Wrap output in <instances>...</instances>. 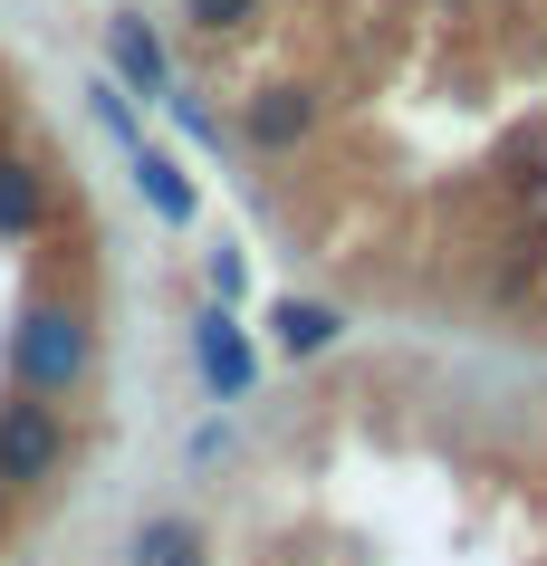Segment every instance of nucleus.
I'll use <instances>...</instances> for the list:
<instances>
[{"label":"nucleus","mask_w":547,"mask_h":566,"mask_svg":"<svg viewBox=\"0 0 547 566\" xmlns=\"http://www.w3.org/2000/svg\"><path fill=\"white\" fill-rule=\"evenodd\" d=\"M96 375V317L77 298H30L10 327V385L39 403H77Z\"/></svg>","instance_id":"f257e3e1"},{"label":"nucleus","mask_w":547,"mask_h":566,"mask_svg":"<svg viewBox=\"0 0 547 566\" xmlns=\"http://www.w3.org/2000/svg\"><path fill=\"white\" fill-rule=\"evenodd\" d=\"M67 471V413L0 385V490H49Z\"/></svg>","instance_id":"f03ea898"},{"label":"nucleus","mask_w":547,"mask_h":566,"mask_svg":"<svg viewBox=\"0 0 547 566\" xmlns=\"http://www.w3.org/2000/svg\"><path fill=\"white\" fill-rule=\"evenodd\" d=\"M192 365H202V385H212L221 403H241V394L260 385V346H250V327H241L221 298L192 317Z\"/></svg>","instance_id":"7ed1b4c3"},{"label":"nucleus","mask_w":547,"mask_h":566,"mask_svg":"<svg viewBox=\"0 0 547 566\" xmlns=\"http://www.w3.org/2000/svg\"><path fill=\"white\" fill-rule=\"evenodd\" d=\"M106 77H116L125 96H173V59H164V39H154V20H135V10H116L106 20Z\"/></svg>","instance_id":"20e7f679"},{"label":"nucleus","mask_w":547,"mask_h":566,"mask_svg":"<svg viewBox=\"0 0 547 566\" xmlns=\"http://www.w3.org/2000/svg\"><path fill=\"white\" fill-rule=\"evenodd\" d=\"M317 116H327V106H317V87H298V77H278V87H260L241 106V135L260 154H298L307 135H317Z\"/></svg>","instance_id":"39448f33"},{"label":"nucleus","mask_w":547,"mask_h":566,"mask_svg":"<svg viewBox=\"0 0 547 566\" xmlns=\"http://www.w3.org/2000/svg\"><path fill=\"white\" fill-rule=\"evenodd\" d=\"M125 566H212V537H202V518H182V509H154L125 537Z\"/></svg>","instance_id":"423d86ee"},{"label":"nucleus","mask_w":547,"mask_h":566,"mask_svg":"<svg viewBox=\"0 0 547 566\" xmlns=\"http://www.w3.org/2000/svg\"><path fill=\"white\" fill-rule=\"evenodd\" d=\"M135 192H145V211L164 221V231H192V211H202V192H192V174H182L164 145H135Z\"/></svg>","instance_id":"0eeeda50"},{"label":"nucleus","mask_w":547,"mask_h":566,"mask_svg":"<svg viewBox=\"0 0 547 566\" xmlns=\"http://www.w3.org/2000/svg\"><path fill=\"white\" fill-rule=\"evenodd\" d=\"M336 336H346V307H327V298H278V307H270V346H278L288 365L327 356Z\"/></svg>","instance_id":"6e6552de"},{"label":"nucleus","mask_w":547,"mask_h":566,"mask_svg":"<svg viewBox=\"0 0 547 566\" xmlns=\"http://www.w3.org/2000/svg\"><path fill=\"white\" fill-rule=\"evenodd\" d=\"M49 231V164L0 154V240H39Z\"/></svg>","instance_id":"1a4fd4ad"},{"label":"nucleus","mask_w":547,"mask_h":566,"mask_svg":"<svg viewBox=\"0 0 547 566\" xmlns=\"http://www.w3.org/2000/svg\"><path fill=\"white\" fill-rule=\"evenodd\" d=\"M182 20H192L202 39H231V30H250V20H260V0H182Z\"/></svg>","instance_id":"9d476101"},{"label":"nucleus","mask_w":547,"mask_h":566,"mask_svg":"<svg viewBox=\"0 0 547 566\" xmlns=\"http://www.w3.org/2000/svg\"><path fill=\"white\" fill-rule=\"evenodd\" d=\"M164 106H173V125L192 135V145H221V116H212V106H202L192 87H182V77H173V96H164Z\"/></svg>","instance_id":"9b49d317"},{"label":"nucleus","mask_w":547,"mask_h":566,"mask_svg":"<svg viewBox=\"0 0 547 566\" xmlns=\"http://www.w3.org/2000/svg\"><path fill=\"white\" fill-rule=\"evenodd\" d=\"M202 269H212V298H221V307H231V298H241V289H250V260H241V250H231V240H221V250H212V260H202Z\"/></svg>","instance_id":"f8f14e48"},{"label":"nucleus","mask_w":547,"mask_h":566,"mask_svg":"<svg viewBox=\"0 0 547 566\" xmlns=\"http://www.w3.org/2000/svg\"><path fill=\"white\" fill-rule=\"evenodd\" d=\"M0 500H10V490H0Z\"/></svg>","instance_id":"ddd939ff"}]
</instances>
